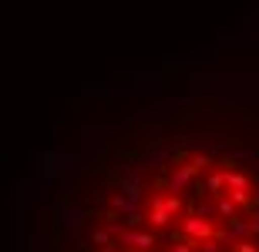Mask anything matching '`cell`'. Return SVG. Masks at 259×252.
<instances>
[{
    "label": "cell",
    "mask_w": 259,
    "mask_h": 252,
    "mask_svg": "<svg viewBox=\"0 0 259 252\" xmlns=\"http://www.w3.org/2000/svg\"><path fill=\"white\" fill-rule=\"evenodd\" d=\"M108 239H111V232H108V229H101V232H95V242H101V245H105Z\"/></svg>",
    "instance_id": "7"
},
{
    "label": "cell",
    "mask_w": 259,
    "mask_h": 252,
    "mask_svg": "<svg viewBox=\"0 0 259 252\" xmlns=\"http://www.w3.org/2000/svg\"><path fill=\"white\" fill-rule=\"evenodd\" d=\"M215 209H219V215H226V219H232V215H236V202H232V198H219V205H215Z\"/></svg>",
    "instance_id": "5"
},
{
    "label": "cell",
    "mask_w": 259,
    "mask_h": 252,
    "mask_svg": "<svg viewBox=\"0 0 259 252\" xmlns=\"http://www.w3.org/2000/svg\"><path fill=\"white\" fill-rule=\"evenodd\" d=\"M182 229H185V235H192V239H209L212 235V222H205L199 215H189Z\"/></svg>",
    "instance_id": "1"
},
{
    "label": "cell",
    "mask_w": 259,
    "mask_h": 252,
    "mask_svg": "<svg viewBox=\"0 0 259 252\" xmlns=\"http://www.w3.org/2000/svg\"><path fill=\"white\" fill-rule=\"evenodd\" d=\"M125 242H132V245H138V252H145V249H152L155 245V235L152 232H118Z\"/></svg>",
    "instance_id": "2"
},
{
    "label": "cell",
    "mask_w": 259,
    "mask_h": 252,
    "mask_svg": "<svg viewBox=\"0 0 259 252\" xmlns=\"http://www.w3.org/2000/svg\"><path fill=\"white\" fill-rule=\"evenodd\" d=\"M226 185H232V188H249V178L239 175V172H232V175H226Z\"/></svg>",
    "instance_id": "4"
},
{
    "label": "cell",
    "mask_w": 259,
    "mask_h": 252,
    "mask_svg": "<svg viewBox=\"0 0 259 252\" xmlns=\"http://www.w3.org/2000/svg\"><path fill=\"white\" fill-rule=\"evenodd\" d=\"M192 249H195V242H179L172 252H192Z\"/></svg>",
    "instance_id": "8"
},
{
    "label": "cell",
    "mask_w": 259,
    "mask_h": 252,
    "mask_svg": "<svg viewBox=\"0 0 259 252\" xmlns=\"http://www.w3.org/2000/svg\"><path fill=\"white\" fill-rule=\"evenodd\" d=\"M236 252H259V249H256V245H249V242H239V245H236Z\"/></svg>",
    "instance_id": "9"
},
{
    "label": "cell",
    "mask_w": 259,
    "mask_h": 252,
    "mask_svg": "<svg viewBox=\"0 0 259 252\" xmlns=\"http://www.w3.org/2000/svg\"><path fill=\"white\" fill-rule=\"evenodd\" d=\"M168 219H172V212L165 209L162 198H155V209H152V215H148V222H152L155 229H162V225H168Z\"/></svg>",
    "instance_id": "3"
},
{
    "label": "cell",
    "mask_w": 259,
    "mask_h": 252,
    "mask_svg": "<svg viewBox=\"0 0 259 252\" xmlns=\"http://www.w3.org/2000/svg\"><path fill=\"white\" fill-rule=\"evenodd\" d=\"M222 185H226V175H212L209 182H205V188H209V192H215V195H219V188H222Z\"/></svg>",
    "instance_id": "6"
}]
</instances>
